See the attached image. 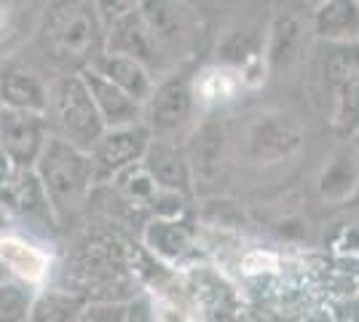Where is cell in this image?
Wrapping results in <instances>:
<instances>
[{"label":"cell","instance_id":"cell-1","mask_svg":"<svg viewBox=\"0 0 359 322\" xmlns=\"http://www.w3.org/2000/svg\"><path fill=\"white\" fill-rule=\"evenodd\" d=\"M148 258L113 231L83 234L65 261V290L86 304H129L140 295L137 282L148 274Z\"/></svg>","mask_w":359,"mask_h":322},{"label":"cell","instance_id":"cell-2","mask_svg":"<svg viewBox=\"0 0 359 322\" xmlns=\"http://www.w3.org/2000/svg\"><path fill=\"white\" fill-rule=\"evenodd\" d=\"M105 25L97 3L65 0L48 3L38 16V25L27 46L35 48L38 70L48 73V81L83 73L102 54Z\"/></svg>","mask_w":359,"mask_h":322},{"label":"cell","instance_id":"cell-3","mask_svg":"<svg viewBox=\"0 0 359 322\" xmlns=\"http://www.w3.org/2000/svg\"><path fill=\"white\" fill-rule=\"evenodd\" d=\"M35 177L43 188L48 210L54 215V223H70L89 204L94 191V172H91L89 154L73 148L70 142L54 137L48 132L43 151L35 161Z\"/></svg>","mask_w":359,"mask_h":322},{"label":"cell","instance_id":"cell-4","mask_svg":"<svg viewBox=\"0 0 359 322\" xmlns=\"http://www.w3.org/2000/svg\"><path fill=\"white\" fill-rule=\"evenodd\" d=\"M46 123L54 137L70 142L73 148L83 151V154H89L97 145V140L105 135V123L94 107V100H91L81 73L51 81Z\"/></svg>","mask_w":359,"mask_h":322},{"label":"cell","instance_id":"cell-5","mask_svg":"<svg viewBox=\"0 0 359 322\" xmlns=\"http://www.w3.org/2000/svg\"><path fill=\"white\" fill-rule=\"evenodd\" d=\"M194 83L188 76H169L156 83V92L142 107V123L150 132V140L177 142V135L191 123L194 116Z\"/></svg>","mask_w":359,"mask_h":322},{"label":"cell","instance_id":"cell-6","mask_svg":"<svg viewBox=\"0 0 359 322\" xmlns=\"http://www.w3.org/2000/svg\"><path fill=\"white\" fill-rule=\"evenodd\" d=\"M140 14L145 19L150 38L164 65L188 57L196 46V19L182 3H140Z\"/></svg>","mask_w":359,"mask_h":322},{"label":"cell","instance_id":"cell-7","mask_svg":"<svg viewBox=\"0 0 359 322\" xmlns=\"http://www.w3.org/2000/svg\"><path fill=\"white\" fill-rule=\"evenodd\" d=\"M46 140H48L46 116L0 110V154L11 169L27 172L35 167Z\"/></svg>","mask_w":359,"mask_h":322},{"label":"cell","instance_id":"cell-8","mask_svg":"<svg viewBox=\"0 0 359 322\" xmlns=\"http://www.w3.org/2000/svg\"><path fill=\"white\" fill-rule=\"evenodd\" d=\"M150 145V132L145 123L123 126V129H107L97 145L89 151L91 172H94V185L107 183L132 164H140Z\"/></svg>","mask_w":359,"mask_h":322},{"label":"cell","instance_id":"cell-9","mask_svg":"<svg viewBox=\"0 0 359 322\" xmlns=\"http://www.w3.org/2000/svg\"><path fill=\"white\" fill-rule=\"evenodd\" d=\"M105 54H121L129 60L145 65L150 73L156 76L158 67H164V62L156 51V43L150 38V30L145 19L140 14V3H135L129 11L118 14L116 19L105 22V41H102Z\"/></svg>","mask_w":359,"mask_h":322},{"label":"cell","instance_id":"cell-10","mask_svg":"<svg viewBox=\"0 0 359 322\" xmlns=\"http://www.w3.org/2000/svg\"><path fill=\"white\" fill-rule=\"evenodd\" d=\"M303 145V129L295 119L282 113H266L252 121L247 132V151L260 164L285 161Z\"/></svg>","mask_w":359,"mask_h":322},{"label":"cell","instance_id":"cell-11","mask_svg":"<svg viewBox=\"0 0 359 322\" xmlns=\"http://www.w3.org/2000/svg\"><path fill=\"white\" fill-rule=\"evenodd\" d=\"M48 89H51V81L32 65L8 62L0 67V110L46 116Z\"/></svg>","mask_w":359,"mask_h":322},{"label":"cell","instance_id":"cell-12","mask_svg":"<svg viewBox=\"0 0 359 322\" xmlns=\"http://www.w3.org/2000/svg\"><path fill=\"white\" fill-rule=\"evenodd\" d=\"M142 167L164 194H175V196H182V199L191 196L194 177H191L185 148H180L177 142L150 140L148 151L142 156Z\"/></svg>","mask_w":359,"mask_h":322},{"label":"cell","instance_id":"cell-13","mask_svg":"<svg viewBox=\"0 0 359 322\" xmlns=\"http://www.w3.org/2000/svg\"><path fill=\"white\" fill-rule=\"evenodd\" d=\"M89 70H94L97 76L110 81L113 86H118L121 92L140 107L148 105V100L156 92V78H153L148 67L135 60H129V57H121V54H105L102 51L89 65Z\"/></svg>","mask_w":359,"mask_h":322},{"label":"cell","instance_id":"cell-14","mask_svg":"<svg viewBox=\"0 0 359 322\" xmlns=\"http://www.w3.org/2000/svg\"><path fill=\"white\" fill-rule=\"evenodd\" d=\"M0 266L25 285H43L51 276L48 253L19 234H0Z\"/></svg>","mask_w":359,"mask_h":322},{"label":"cell","instance_id":"cell-15","mask_svg":"<svg viewBox=\"0 0 359 322\" xmlns=\"http://www.w3.org/2000/svg\"><path fill=\"white\" fill-rule=\"evenodd\" d=\"M81 78H83V83L89 89L91 100H94V107H97L100 119L105 123V132L107 129H123V126L142 123V107L132 102L118 86H113L110 81L97 76L89 67L81 73Z\"/></svg>","mask_w":359,"mask_h":322},{"label":"cell","instance_id":"cell-16","mask_svg":"<svg viewBox=\"0 0 359 322\" xmlns=\"http://www.w3.org/2000/svg\"><path fill=\"white\" fill-rule=\"evenodd\" d=\"M188 156V167H191V177H194V188L198 183H212L220 169H223L225 159V132L217 121H204L185 148Z\"/></svg>","mask_w":359,"mask_h":322},{"label":"cell","instance_id":"cell-17","mask_svg":"<svg viewBox=\"0 0 359 322\" xmlns=\"http://www.w3.org/2000/svg\"><path fill=\"white\" fill-rule=\"evenodd\" d=\"M142 242L161 261H182L185 255L194 253L196 229L188 220L156 215V217H150L145 231H142Z\"/></svg>","mask_w":359,"mask_h":322},{"label":"cell","instance_id":"cell-18","mask_svg":"<svg viewBox=\"0 0 359 322\" xmlns=\"http://www.w3.org/2000/svg\"><path fill=\"white\" fill-rule=\"evenodd\" d=\"M303 48V19L295 11H279L271 22L266 60L273 73L292 67Z\"/></svg>","mask_w":359,"mask_h":322},{"label":"cell","instance_id":"cell-19","mask_svg":"<svg viewBox=\"0 0 359 322\" xmlns=\"http://www.w3.org/2000/svg\"><path fill=\"white\" fill-rule=\"evenodd\" d=\"M89 307L81 295L65 288H41L30 298L27 322H81L83 309Z\"/></svg>","mask_w":359,"mask_h":322},{"label":"cell","instance_id":"cell-20","mask_svg":"<svg viewBox=\"0 0 359 322\" xmlns=\"http://www.w3.org/2000/svg\"><path fill=\"white\" fill-rule=\"evenodd\" d=\"M359 185L357 159L348 151H335L330 161L322 167L319 175V196L327 204H344L346 199L354 196Z\"/></svg>","mask_w":359,"mask_h":322},{"label":"cell","instance_id":"cell-21","mask_svg":"<svg viewBox=\"0 0 359 322\" xmlns=\"http://www.w3.org/2000/svg\"><path fill=\"white\" fill-rule=\"evenodd\" d=\"M314 30L319 38H327L332 43H348L359 32V6L348 0L322 3L314 14Z\"/></svg>","mask_w":359,"mask_h":322},{"label":"cell","instance_id":"cell-22","mask_svg":"<svg viewBox=\"0 0 359 322\" xmlns=\"http://www.w3.org/2000/svg\"><path fill=\"white\" fill-rule=\"evenodd\" d=\"M257 51H260V35L255 27H231L217 38V65L223 67H244L247 62L257 60Z\"/></svg>","mask_w":359,"mask_h":322},{"label":"cell","instance_id":"cell-23","mask_svg":"<svg viewBox=\"0 0 359 322\" xmlns=\"http://www.w3.org/2000/svg\"><path fill=\"white\" fill-rule=\"evenodd\" d=\"M359 73V46L357 43H332L322 62V81L332 94L344 92L348 81ZM335 97V100H338Z\"/></svg>","mask_w":359,"mask_h":322},{"label":"cell","instance_id":"cell-24","mask_svg":"<svg viewBox=\"0 0 359 322\" xmlns=\"http://www.w3.org/2000/svg\"><path fill=\"white\" fill-rule=\"evenodd\" d=\"M32 6L22 3H0V51L19 46V43H30L35 25L41 11L30 14Z\"/></svg>","mask_w":359,"mask_h":322},{"label":"cell","instance_id":"cell-25","mask_svg":"<svg viewBox=\"0 0 359 322\" xmlns=\"http://www.w3.org/2000/svg\"><path fill=\"white\" fill-rule=\"evenodd\" d=\"M30 298L22 285L0 282V322H27Z\"/></svg>","mask_w":359,"mask_h":322},{"label":"cell","instance_id":"cell-26","mask_svg":"<svg viewBox=\"0 0 359 322\" xmlns=\"http://www.w3.org/2000/svg\"><path fill=\"white\" fill-rule=\"evenodd\" d=\"M338 119H344V123L359 119V73L348 81V86L338 97Z\"/></svg>","mask_w":359,"mask_h":322},{"label":"cell","instance_id":"cell-27","mask_svg":"<svg viewBox=\"0 0 359 322\" xmlns=\"http://www.w3.org/2000/svg\"><path fill=\"white\" fill-rule=\"evenodd\" d=\"M126 304H89L81 314V322H123Z\"/></svg>","mask_w":359,"mask_h":322},{"label":"cell","instance_id":"cell-28","mask_svg":"<svg viewBox=\"0 0 359 322\" xmlns=\"http://www.w3.org/2000/svg\"><path fill=\"white\" fill-rule=\"evenodd\" d=\"M123 322H158L156 307H153V298L140 293L135 295L129 304H126V320Z\"/></svg>","mask_w":359,"mask_h":322},{"label":"cell","instance_id":"cell-29","mask_svg":"<svg viewBox=\"0 0 359 322\" xmlns=\"http://www.w3.org/2000/svg\"><path fill=\"white\" fill-rule=\"evenodd\" d=\"M8 175H11V167H8V161H6L3 154H0V185L8 180Z\"/></svg>","mask_w":359,"mask_h":322},{"label":"cell","instance_id":"cell-30","mask_svg":"<svg viewBox=\"0 0 359 322\" xmlns=\"http://www.w3.org/2000/svg\"><path fill=\"white\" fill-rule=\"evenodd\" d=\"M306 322H332V320H325V317H311V320H306Z\"/></svg>","mask_w":359,"mask_h":322},{"label":"cell","instance_id":"cell-31","mask_svg":"<svg viewBox=\"0 0 359 322\" xmlns=\"http://www.w3.org/2000/svg\"><path fill=\"white\" fill-rule=\"evenodd\" d=\"M244 322H266V320H263V317H247Z\"/></svg>","mask_w":359,"mask_h":322}]
</instances>
